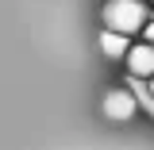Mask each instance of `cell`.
<instances>
[{"instance_id":"8992f818","label":"cell","mask_w":154,"mask_h":150,"mask_svg":"<svg viewBox=\"0 0 154 150\" xmlns=\"http://www.w3.org/2000/svg\"><path fill=\"white\" fill-rule=\"evenodd\" d=\"M146 93H150V100H154V77H150V81H146Z\"/></svg>"},{"instance_id":"5b68a950","label":"cell","mask_w":154,"mask_h":150,"mask_svg":"<svg viewBox=\"0 0 154 150\" xmlns=\"http://www.w3.org/2000/svg\"><path fill=\"white\" fill-rule=\"evenodd\" d=\"M143 35H146V42H154V19L146 23V31H143Z\"/></svg>"},{"instance_id":"277c9868","label":"cell","mask_w":154,"mask_h":150,"mask_svg":"<svg viewBox=\"0 0 154 150\" xmlns=\"http://www.w3.org/2000/svg\"><path fill=\"white\" fill-rule=\"evenodd\" d=\"M100 50H104V58H127V50H131V42H127V35H119V31H108L104 27V35H100Z\"/></svg>"},{"instance_id":"3957f363","label":"cell","mask_w":154,"mask_h":150,"mask_svg":"<svg viewBox=\"0 0 154 150\" xmlns=\"http://www.w3.org/2000/svg\"><path fill=\"white\" fill-rule=\"evenodd\" d=\"M135 112H139V104H135V93H127V89H112V93L104 96V115L116 119V123L131 119Z\"/></svg>"},{"instance_id":"7a4b0ae2","label":"cell","mask_w":154,"mask_h":150,"mask_svg":"<svg viewBox=\"0 0 154 150\" xmlns=\"http://www.w3.org/2000/svg\"><path fill=\"white\" fill-rule=\"evenodd\" d=\"M123 66H127V73L139 77V81H150L154 77V42H135L131 50H127V58H123Z\"/></svg>"},{"instance_id":"6da1fadb","label":"cell","mask_w":154,"mask_h":150,"mask_svg":"<svg viewBox=\"0 0 154 150\" xmlns=\"http://www.w3.org/2000/svg\"><path fill=\"white\" fill-rule=\"evenodd\" d=\"M104 27L108 31H119V35H139V31H146V23H150V8H146V0H108L104 4Z\"/></svg>"}]
</instances>
